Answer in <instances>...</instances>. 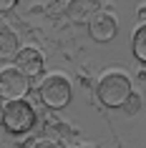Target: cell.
Listing matches in <instances>:
<instances>
[{"mask_svg":"<svg viewBox=\"0 0 146 148\" xmlns=\"http://www.w3.org/2000/svg\"><path fill=\"white\" fill-rule=\"evenodd\" d=\"M15 68L20 70V73H25L28 78H35V75H40L43 73V65H46V60H43V55L38 53V50H33V48H25V50H20V53L15 55Z\"/></svg>","mask_w":146,"mask_h":148,"instance_id":"8992f818","label":"cell"},{"mask_svg":"<svg viewBox=\"0 0 146 148\" xmlns=\"http://www.w3.org/2000/svg\"><path fill=\"white\" fill-rule=\"evenodd\" d=\"M18 53H20V50H18L15 33L8 30V28L3 25V30H0V55H3V60H5V58H15Z\"/></svg>","mask_w":146,"mask_h":148,"instance_id":"ba28073f","label":"cell"},{"mask_svg":"<svg viewBox=\"0 0 146 148\" xmlns=\"http://www.w3.org/2000/svg\"><path fill=\"white\" fill-rule=\"evenodd\" d=\"M134 55H136V60L146 63V23L134 35Z\"/></svg>","mask_w":146,"mask_h":148,"instance_id":"9c48e42d","label":"cell"},{"mask_svg":"<svg viewBox=\"0 0 146 148\" xmlns=\"http://www.w3.org/2000/svg\"><path fill=\"white\" fill-rule=\"evenodd\" d=\"M3 125L10 133H28L35 125V110L25 101H8L3 106Z\"/></svg>","mask_w":146,"mask_h":148,"instance_id":"7a4b0ae2","label":"cell"},{"mask_svg":"<svg viewBox=\"0 0 146 148\" xmlns=\"http://www.w3.org/2000/svg\"><path fill=\"white\" fill-rule=\"evenodd\" d=\"M28 90H30V80L25 73H20L18 68H3V75H0L3 101H23Z\"/></svg>","mask_w":146,"mask_h":148,"instance_id":"277c9868","label":"cell"},{"mask_svg":"<svg viewBox=\"0 0 146 148\" xmlns=\"http://www.w3.org/2000/svg\"><path fill=\"white\" fill-rule=\"evenodd\" d=\"M35 148H55V146H53V143H38Z\"/></svg>","mask_w":146,"mask_h":148,"instance_id":"7c38bea8","label":"cell"},{"mask_svg":"<svg viewBox=\"0 0 146 148\" xmlns=\"http://www.w3.org/2000/svg\"><path fill=\"white\" fill-rule=\"evenodd\" d=\"M40 101L48 108H66L71 103V83L61 75H51L40 83Z\"/></svg>","mask_w":146,"mask_h":148,"instance_id":"3957f363","label":"cell"},{"mask_svg":"<svg viewBox=\"0 0 146 148\" xmlns=\"http://www.w3.org/2000/svg\"><path fill=\"white\" fill-rule=\"evenodd\" d=\"M131 80L123 73H108L98 83V101L108 108H123V103L131 98Z\"/></svg>","mask_w":146,"mask_h":148,"instance_id":"6da1fadb","label":"cell"},{"mask_svg":"<svg viewBox=\"0 0 146 148\" xmlns=\"http://www.w3.org/2000/svg\"><path fill=\"white\" fill-rule=\"evenodd\" d=\"M138 108H141V98H138V95H131L129 101L123 103V110H126V116H134Z\"/></svg>","mask_w":146,"mask_h":148,"instance_id":"30bf717a","label":"cell"},{"mask_svg":"<svg viewBox=\"0 0 146 148\" xmlns=\"http://www.w3.org/2000/svg\"><path fill=\"white\" fill-rule=\"evenodd\" d=\"M68 18L73 23H91L96 15H101V0H71L68 3Z\"/></svg>","mask_w":146,"mask_h":148,"instance_id":"5b68a950","label":"cell"},{"mask_svg":"<svg viewBox=\"0 0 146 148\" xmlns=\"http://www.w3.org/2000/svg\"><path fill=\"white\" fill-rule=\"evenodd\" d=\"M15 3H18V0H0V10H3V13H8V10L15 8Z\"/></svg>","mask_w":146,"mask_h":148,"instance_id":"8fae6325","label":"cell"},{"mask_svg":"<svg viewBox=\"0 0 146 148\" xmlns=\"http://www.w3.org/2000/svg\"><path fill=\"white\" fill-rule=\"evenodd\" d=\"M88 33H91L93 40L108 43V40L116 38V20L111 15H106V13H101V15H96L91 23H88Z\"/></svg>","mask_w":146,"mask_h":148,"instance_id":"52a82bcc","label":"cell"}]
</instances>
